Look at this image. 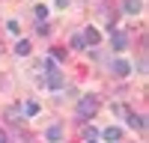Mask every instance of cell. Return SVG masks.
Masks as SVG:
<instances>
[{
	"mask_svg": "<svg viewBox=\"0 0 149 143\" xmlns=\"http://www.w3.org/2000/svg\"><path fill=\"white\" fill-rule=\"evenodd\" d=\"M30 51H33V45H30V42H27V39H21V42H18V45H15V54H18V57H27V54H30Z\"/></svg>",
	"mask_w": 149,
	"mask_h": 143,
	"instance_id": "obj_9",
	"label": "cell"
},
{
	"mask_svg": "<svg viewBox=\"0 0 149 143\" xmlns=\"http://www.w3.org/2000/svg\"><path fill=\"white\" fill-rule=\"evenodd\" d=\"M102 137H104V140H110V143H116V140H122V128L110 125V128H104V131H102Z\"/></svg>",
	"mask_w": 149,
	"mask_h": 143,
	"instance_id": "obj_5",
	"label": "cell"
},
{
	"mask_svg": "<svg viewBox=\"0 0 149 143\" xmlns=\"http://www.w3.org/2000/svg\"><path fill=\"white\" fill-rule=\"evenodd\" d=\"M36 18L45 21V18H48V6H36Z\"/></svg>",
	"mask_w": 149,
	"mask_h": 143,
	"instance_id": "obj_14",
	"label": "cell"
},
{
	"mask_svg": "<svg viewBox=\"0 0 149 143\" xmlns=\"http://www.w3.org/2000/svg\"><path fill=\"white\" fill-rule=\"evenodd\" d=\"M45 75H57V60H45Z\"/></svg>",
	"mask_w": 149,
	"mask_h": 143,
	"instance_id": "obj_12",
	"label": "cell"
},
{
	"mask_svg": "<svg viewBox=\"0 0 149 143\" xmlns=\"http://www.w3.org/2000/svg\"><path fill=\"white\" fill-rule=\"evenodd\" d=\"M113 75L116 78H128L131 75V63H125V60H113Z\"/></svg>",
	"mask_w": 149,
	"mask_h": 143,
	"instance_id": "obj_3",
	"label": "cell"
},
{
	"mask_svg": "<svg viewBox=\"0 0 149 143\" xmlns=\"http://www.w3.org/2000/svg\"><path fill=\"white\" fill-rule=\"evenodd\" d=\"M48 90H60V87H63V78H60V72H57V75H48Z\"/></svg>",
	"mask_w": 149,
	"mask_h": 143,
	"instance_id": "obj_10",
	"label": "cell"
},
{
	"mask_svg": "<svg viewBox=\"0 0 149 143\" xmlns=\"http://www.w3.org/2000/svg\"><path fill=\"white\" fill-rule=\"evenodd\" d=\"M0 143H6V131H0Z\"/></svg>",
	"mask_w": 149,
	"mask_h": 143,
	"instance_id": "obj_18",
	"label": "cell"
},
{
	"mask_svg": "<svg viewBox=\"0 0 149 143\" xmlns=\"http://www.w3.org/2000/svg\"><path fill=\"white\" fill-rule=\"evenodd\" d=\"M24 113H27V116H36V113H39V104H36V101H27V104H24Z\"/></svg>",
	"mask_w": 149,
	"mask_h": 143,
	"instance_id": "obj_11",
	"label": "cell"
},
{
	"mask_svg": "<svg viewBox=\"0 0 149 143\" xmlns=\"http://www.w3.org/2000/svg\"><path fill=\"white\" fill-rule=\"evenodd\" d=\"M95 110H98V99L95 95H84V99L78 101V116L81 119H93Z\"/></svg>",
	"mask_w": 149,
	"mask_h": 143,
	"instance_id": "obj_1",
	"label": "cell"
},
{
	"mask_svg": "<svg viewBox=\"0 0 149 143\" xmlns=\"http://www.w3.org/2000/svg\"><path fill=\"white\" fill-rule=\"evenodd\" d=\"M72 48H78V51H84V48H86V42H84V36H74V39H72Z\"/></svg>",
	"mask_w": 149,
	"mask_h": 143,
	"instance_id": "obj_13",
	"label": "cell"
},
{
	"mask_svg": "<svg viewBox=\"0 0 149 143\" xmlns=\"http://www.w3.org/2000/svg\"><path fill=\"white\" fill-rule=\"evenodd\" d=\"M122 9H125L128 15H137V12L143 9V3H140V0H125V6H122Z\"/></svg>",
	"mask_w": 149,
	"mask_h": 143,
	"instance_id": "obj_8",
	"label": "cell"
},
{
	"mask_svg": "<svg viewBox=\"0 0 149 143\" xmlns=\"http://www.w3.org/2000/svg\"><path fill=\"white\" fill-rule=\"evenodd\" d=\"M45 137H48V143H60V140H63V131H60V125H51L45 131Z\"/></svg>",
	"mask_w": 149,
	"mask_h": 143,
	"instance_id": "obj_6",
	"label": "cell"
},
{
	"mask_svg": "<svg viewBox=\"0 0 149 143\" xmlns=\"http://www.w3.org/2000/svg\"><path fill=\"white\" fill-rule=\"evenodd\" d=\"M54 6H57V9H66V6H69V0H54Z\"/></svg>",
	"mask_w": 149,
	"mask_h": 143,
	"instance_id": "obj_17",
	"label": "cell"
},
{
	"mask_svg": "<svg viewBox=\"0 0 149 143\" xmlns=\"http://www.w3.org/2000/svg\"><path fill=\"white\" fill-rule=\"evenodd\" d=\"M110 45H113V51H125V45H128V36L122 30H116L113 24H110Z\"/></svg>",
	"mask_w": 149,
	"mask_h": 143,
	"instance_id": "obj_2",
	"label": "cell"
},
{
	"mask_svg": "<svg viewBox=\"0 0 149 143\" xmlns=\"http://www.w3.org/2000/svg\"><path fill=\"white\" fill-rule=\"evenodd\" d=\"M128 125H131V128H137V131H143V128H146V116H137V113H128Z\"/></svg>",
	"mask_w": 149,
	"mask_h": 143,
	"instance_id": "obj_7",
	"label": "cell"
},
{
	"mask_svg": "<svg viewBox=\"0 0 149 143\" xmlns=\"http://www.w3.org/2000/svg\"><path fill=\"white\" fill-rule=\"evenodd\" d=\"M84 42L86 45H98V42H102V33H98L95 27H86L84 30Z\"/></svg>",
	"mask_w": 149,
	"mask_h": 143,
	"instance_id": "obj_4",
	"label": "cell"
},
{
	"mask_svg": "<svg viewBox=\"0 0 149 143\" xmlns=\"http://www.w3.org/2000/svg\"><path fill=\"white\" fill-rule=\"evenodd\" d=\"M6 30H9V33H18L21 24H18V21H6Z\"/></svg>",
	"mask_w": 149,
	"mask_h": 143,
	"instance_id": "obj_15",
	"label": "cell"
},
{
	"mask_svg": "<svg viewBox=\"0 0 149 143\" xmlns=\"http://www.w3.org/2000/svg\"><path fill=\"white\" fill-rule=\"evenodd\" d=\"M86 143H93V140H86Z\"/></svg>",
	"mask_w": 149,
	"mask_h": 143,
	"instance_id": "obj_19",
	"label": "cell"
},
{
	"mask_svg": "<svg viewBox=\"0 0 149 143\" xmlns=\"http://www.w3.org/2000/svg\"><path fill=\"white\" fill-rule=\"evenodd\" d=\"M63 57H66V51H63V48H54V57H51V60H63Z\"/></svg>",
	"mask_w": 149,
	"mask_h": 143,
	"instance_id": "obj_16",
	"label": "cell"
}]
</instances>
